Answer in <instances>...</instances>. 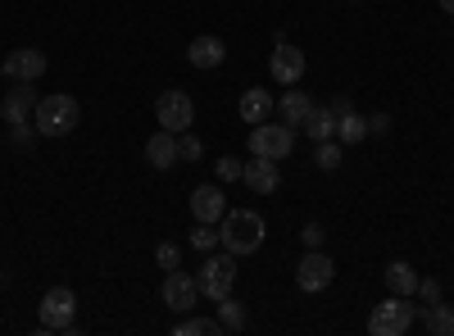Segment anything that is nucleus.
I'll list each match as a JSON object with an SVG mask.
<instances>
[{
  "mask_svg": "<svg viewBox=\"0 0 454 336\" xmlns=\"http://www.w3.org/2000/svg\"><path fill=\"white\" fill-rule=\"evenodd\" d=\"M263 218L254 209H227L223 214V228H218V241L223 250H232V254H254L263 246Z\"/></svg>",
  "mask_w": 454,
  "mask_h": 336,
  "instance_id": "nucleus-1",
  "label": "nucleus"
},
{
  "mask_svg": "<svg viewBox=\"0 0 454 336\" xmlns=\"http://www.w3.org/2000/svg\"><path fill=\"white\" fill-rule=\"evenodd\" d=\"M78 119H82V109H78L73 96H46V100H36V109H32L36 137H68L73 128H78Z\"/></svg>",
  "mask_w": 454,
  "mask_h": 336,
  "instance_id": "nucleus-2",
  "label": "nucleus"
},
{
  "mask_svg": "<svg viewBox=\"0 0 454 336\" xmlns=\"http://www.w3.org/2000/svg\"><path fill=\"white\" fill-rule=\"evenodd\" d=\"M413 327V295H387L382 305H372L368 332L372 336H404Z\"/></svg>",
  "mask_w": 454,
  "mask_h": 336,
  "instance_id": "nucleus-3",
  "label": "nucleus"
},
{
  "mask_svg": "<svg viewBox=\"0 0 454 336\" xmlns=\"http://www.w3.org/2000/svg\"><path fill=\"white\" fill-rule=\"evenodd\" d=\"M78 295L68 286H51L42 295V332H78Z\"/></svg>",
  "mask_w": 454,
  "mask_h": 336,
  "instance_id": "nucleus-4",
  "label": "nucleus"
},
{
  "mask_svg": "<svg viewBox=\"0 0 454 336\" xmlns=\"http://www.w3.org/2000/svg\"><path fill=\"white\" fill-rule=\"evenodd\" d=\"M232 250H223V254H214L209 250V259L200 264V295H209V301H223V295H232V282H237V264H232Z\"/></svg>",
  "mask_w": 454,
  "mask_h": 336,
  "instance_id": "nucleus-5",
  "label": "nucleus"
},
{
  "mask_svg": "<svg viewBox=\"0 0 454 336\" xmlns=\"http://www.w3.org/2000/svg\"><path fill=\"white\" fill-rule=\"evenodd\" d=\"M291 151H295V128L291 123H254L250 128V155L286 160Z\"/></svg>",
  "mask_w": 454,
  "mask_h": 336,
  "instance_id": "nucleus-6",
  "label": "nucleus"
},
{
  "mask_svg": "<svg viewBox=\"0 0 454 336\" xmlns=\"http://www.w3.org/2000/svg\"><path fill=\"white\" fill-rule=\"evenodd\" d=\"M155 119H160V128H168V132H192L196 105H192V96H186V91H160Z\"/></svg>",
  "mask_w": 454,
  "mask_h": 336,
  "instance_id": "nucleus-7",
  "label": "nucleus"
},
{
  "mask_svg": "<svg viewBox=\"0 0 454 336\" xmlns=\"http://www.w3.org/2000/svg\"><path fill=\"white\" fill-rule=\"evenodd\" d=\"M332 277H336V264H332V259H327L323 250L300 254L295 282H300V291H305V295H318V291H327V286H332Z\"/></svg>",
  "mask_w": 454,
  "mask_h": 336,
  "instance_id": "nucleus-8",
  "label": "nucleus"
},
{
  "mask_svg": "<svg viewBox=\"0 0 454 336\" xmlns=\"http://www.w3.org/2000/svg\"><path fill=\"white\" fill-rule=\"evenodd\" d=\"M164 305L168 309H177V314H192L196 309V301H200V282L192 277V273H182V269H168V277H164Z\"/></svg>",
  "mask_w": 454,
  "mask_h": 336,
  "instance_id": "nucleus-9",
  "label": "nucleus"
},
{
  "mask_svg": "<svg viewBox=\"0 0 454 336\" xmlns=\"http://www.w3.org/2000/svg\"><path fill=\"white\" fill-rule=\"evenodd\" d=\"M269 78L278 87H295L300 78H305V51L291 46V42H278L273 59H269Z\"/></svg>",
  "mask_w": 454,
  "mask_h": 336,
  "instance_id": "nucleus-10",
  "label": "nucleus"
},
{
  "mask_svg": "<svg viewBox=\"0 0 454 336\" xmlns=\"http://www.w3.org/2000/svg\"><path fill=\"white\" fill-rule=\"evenodd\" d=\"M241 182L250 186L254 196H273V191H278V182H282V173H278V160H263V155L246 160V168H241Z\"/></svg>",
  "mask_w": 454,
  "mask_h": 336,
  "instance_id": "nucleus-11",
  "label": "nucleus"
},
{
  "mask_svg": "<svg viewBox=\"0 0 454 336\" xmlns=\"http://www.w3.org/2000/svg\"><path fill=\"white\" fill-rule=\"evenodd\" d=\"M0 68H5L14 82H36V78H46V55L23 46V51H10V59L0 64Z\"/></svg>",
  "mask_w": 454,
  "mask_h": 336,
  "instance_id": "nucleus-12",
  "label": "nucleus"
},
{
  "mask_svg": "<svg viewBox=\"0 0 454 336\" xmlns=\"http://www.w3.org/2000/svg\"><path fill=\"white\" fill-rule=\"evenodd\" d=\"M36 100H42V96L32 91V82H19V87L5 96V105H0V114H5V123H10V128H14V123H32Z\"/></svg>",
  "mask_w": 454,
  "mask_h": 336,
  "instance_id": "nucleus-13",
  "label": "nucleus"
},
{
  "mask_svg": "<svg viewBox=\"0 0 454 336\" xmlns=\"http://www.w3.org/2000/svg\"><path fill=\"white\" fill-rule=\"evenodd\" d=\"M192 214H196V223H218L227 214V200H223V191H218L214 182L192 191Z\"/></svg>",
  "mask_w": 454,
  "mask_h": 336,
  "instance_id": "nucleus-14",
  "label": "nucleus"
},
{
  "mask_svg": "<svg viewBox=\"0 0 454 336\" xmlns=\"http://www.w3.org/2000/svg\"><path fill=\"white\" fill-rule=\"evenodd\" d=\"M186 59H192V68H218L223 59H227V46L218 42V36H196L192 46H186Z\"/></svg>",
  "mask_w": 454,
  "mask_h": 336,
  "instance_id": "nucleus-15",
  "label": "nucleus"
},
{
  "mask_svg": "<svg viewBox=\"0 0 454 336\" xmlns=\"http://www.w3.org/2000/svg\"><path fill=\"white\" fill-rule=\"evenodd\" d=\"M145 160L155 164V168H173V164H177V132L160 128L155 137L145 141Z\"/></svg>",
  "mask_w": 454,
  "mask_h": 336,
  "instance_id": "nucleus-16",
  "label": "nucleus"
},
{
  "mask_svg": "<svg viewBox=\"0 0 454 336\" xmlns=\"http://www.w3.org/2000/svg\"><path fill=\"white\" fill-rule=\"evenodd\" d=\"M269 114H273V96L263 91V87H250L241 96V119L246 123H269Z\"/></svg>",
  "mask_w": 454,
  "mask_h": 336,
  "instance_id": "nucleus-17",
  "label": "nucleus"
},
{
  "mask_svg": "<svg viewBox=\"0 0 454 336\" xmlns=\"http://www.w3.org/2000/svg\"><path fill=\"white\" fill-rule=\"evenodd\" d=\"M387 291L391 295H419V273H413L404 259H395V264H387Z\"/></svg>",
  "mask_w": 454,
  "mask_h": 336,
  "instance_id": "nucleus-18",
  "label": "nucleus"
},
{
  "mask_svg": "<svg viewBox=\"0 0 454 336\" xmlns=\"http://www.w3.org/2000/svg\"><path fill=\"white\" fill-rule=\"evenodd\" d=\"M300 128H305V137H314V141H327V137H336V114H332V105H327V109H318V105H314Z\"/></svg>",
  "mask_w": 454,
  "mask_h": 336,
  "instance_id": "nucleus-19",
  "label": "nucleus"
},
{
  "mask_svg": "<svg viewBox=\"0 0 454 336\" xmlns=\"http://www.w3.org/2000/svg\"><path fill=\"white\" fill-rule=\"evenodd\" d=\"M309 109H314V100H309L305 91H300V82H295V87H286V96H282V119H286V123H305Z\"/></svg>",
  "mask_w": 454,
  "mask_h": 336,
  "instance_id": "nucleus-20",
  "label": "nucleus"
},
{
  "mask_svg": "<svg viewBox=\"0 0 454 336\" xmlns=\"http://www.w3.org/2000/svg\"><path fill=\"white\" fill-rule=\"evenodd\" d=\"M336 137L346 141V145H359V141L368 137V119H364V114H355V109H346V114L336 119Z\"/></svg>",
  "mask_w": 454,
  "mask_h": 336,
  "instance_id": "nucleus-21",
  "label": "nucleus"
},
{
  "mask_svg": "<svg viewBox=\"0 0 454 336\" xmlns=\"http://www.w3.org/2000/svg\"><path fill=\"white\" fill-rule=\"evenodd\" d=\"M218 323H223V332H241L246 327V309L232 301V295H223V301H218Z\"/></svg>",
  "mask_w": 454,
  "mask_h": 336,
  "instance_id": "nucleus-22",
  "label": "nucleus"
},
{
  "mask_svg": "<svg viewBox=\"0 0 454 336\" xmlns=\"http://www.w3.org/2000/svg\"><path fill=\"white\" fill-rule=\"evenodd\" d=\"M427 332H436V336H454V314H450V305H427Z\"/></svg>",
  "mask_w": 454,
  "mask_h": 336,
  "instance_id": "nucleus-23",
  "label": "nucleus"
},
{
  "mask_svg": "<svg viewBox=\"0 0 454 336\" xmlns=\"http://www.w3.org/2000/svg\"><path fill=\"white\" fill-rule=\"evenodd\" d=\"M218 332H223L218 318H196V314H192V318L177 323V336H218Z\"/></svg>",
  "mask_w": 454,
  "mask_h": 336,
  "instance_id": "nucleus-24",
  "label": "nucleus"
},
{
  "mask_svg": "<svg viewBox=\"0 0 454 336\" xmlns=\"http://www.w3.org/2000/svg\"><path fill=\"white\" fill-rule=\"evenodd\" d=\"M314 160H318V168H336L340 164V145H336V137H327V141H318V151H314Z\"/></svg>",
  "mask_w": 454,
  "mask_h": 336,
  "instance_id": "nucleus-25",
  "label": "nucleus"
},
{
  "mask_svg": "<svg viewBox=\"0 0 454 336\" xmlns=\"http://www.w3.org/2000/svg\"><path fill=\"white\" fill-rule=\"evenodd\" d=\"M192 246H196V250H214V246H218V232H214V223H200V228L192 232Z\"/></svg>",
  "mask_w": 454,
  "mask_h": 336,
  "instance_id": "nucleus-26",
  "label": "nucleus"
},
{
  "mask_svg": "<svg viewBox=\"0 0 454 336\" xmlns=\"http://www.w3.org/2000/svg\"><path fill=\"white\" fill-rule=\"evenodd\" d=\"M177 160H200V141L192 132H177Z\"/></svg>",
  "mask_w": 454,
  "mask_h": 336,
  "instance_id": "nucleus-27",
  "label": "nucleus"
},
{
  "mask_svg": "<svg viewBox=\"0 0 454 336\" xmlns=\"http://www.w3.org/2000/svg\"><path fill=\"white\" fill-rule=\"evenodd\" d=\"M155 259H160V269H177V264H182V250H177L173 241H164V246L155 250Z\"/></svg>",
  "mask_w": 454,
  "mask_h": 336,
  "instance_id": "nucleus-28",
  "label": "nucleus"
},
{
  "mask_svg": "<svg viewBox=\"0 0 454 336\" xmlns=\"http://www.w3.org/2000/svg\"><path fill=\"white\" fill-rule=\"evenodd\" d=\"M241 168H246V164H241V160H232V155H223V160H218V177H223V182H237V177H241Z\"/></svg>",
  "mask_w": 454,
  "mask_h": 336,
  "instance_id": "nucleus-29",
  "label": "nucleus"
},
{
  "mask_svg": "<svg viewBox=\"0 0 454 336\" xmlns=\"http://www.w3.org/2000/svg\"><path fill=\"white\" fill-rule=\"evenodd\" d=\"M323 237H327V232H323V223H309V228H305V246H309V250H318Z\"/></svg>",
  "mask_w": 454,
  "mask_h": 336,
  "instance_id": "nucleus-30",
  "label": "nucleus"
},
{
  "mask_svg": "<svg viewBox=\"0 0 454 336\" xmlns=\"http://www.w3.org/2000/svg\"><path fill=\"white\" fill-rule=\"evenodd\" d=\"M419 295H423L427 305H436V301H441V286H436V282H423V277H419Z\"/></svg>",
  "mask_w": 454,
  "mask_h": 336,
  "instance_id": "nucleus-31",
  "label": "nucleus"
},
{
  "mask_svg": "<svg viewBox=\"0 0 454 336\" xmlns=\"http://www.w3.org/2000/svg\"><path fill=\"white\" fill-rule=\"evenodd\" d=\"M368 128H372V132H387V128H391V119H387V114H377V119H368Z\"/></svg>",
  "mask_w": 454,
  "mask_h": 336,
  "instance_id": "nucleus-32",
  "label": "nucleus"
},
{
  "mask_svg": "<svg viewBox=\"0 0 454 336\" xmlns=\"http://www.w3.org/2000/svg\"><path fill=\"white\" fill-rule=\"evenodd\" d=\"M441 10H445V14H454V0H441Z\"/></svg>",
  "mask_w": 454,
  "mask_h": 336,
  "instance_id": "nucleus-33",
  "label": "nucleus"
}]
</instances>
